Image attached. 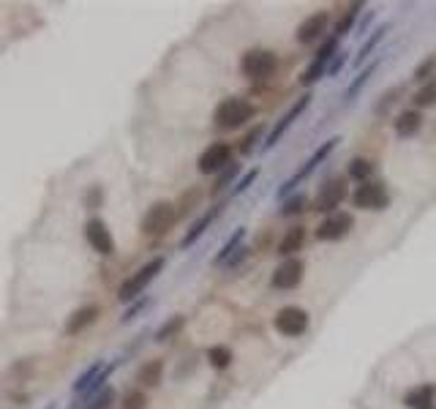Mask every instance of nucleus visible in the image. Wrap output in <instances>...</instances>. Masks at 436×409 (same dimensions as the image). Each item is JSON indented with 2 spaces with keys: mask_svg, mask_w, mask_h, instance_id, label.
<instances>
[{
  "mask_svg": "<svg viewBox=\"0 0 436 409\" xmlns=\"http://www.w3.org/2000/svg\"><path fill=\"white\" fill-rule=\"evenodd\" d=\"M305 227L303 224H295V227H289L284 232V237L278 240V254L284 257V260H289V257H298V251L305 246Z\"/></svg>",
  "mask_w": 436,
  "mask_h": 409,
  "instance_id": "6ab92c4d",
  "label": "nucleus"
},
{
  "mask_svg": "<svg viewBox=\"0 0 436 409\" xmlns=\"http://www.w3.org/2000/svg\"><path fill=\"white\" fill-rule=\"evenodd\" d=\"M371 19H374V11H368V14H365V19L360 22V28H357V33H365V28L371 25Z\"/></svg>",
  "mask_w": 436,
  "mask_h": 409,
  "instance_id": "37998d69",
  "label": "nucleus"
},
{
  "mask_svg": "<svg viewBox=\"0 0 436 409\" xmlns=\"http://www.w3.org/2000/svg\"><path fill=\"white\" fill-rule=\"evenodd\" d=\"M246 257H248V248H246V246H240V248H237V251H235V254L226 260V268H237V265H240Z\"/></svg>",
  "mask_w": 436,
  "mask_h": 409,
  "instance_id": "a19ab883",
  "label": "nucleus"
},
{
  "mask_svg": "<svg viewBox=\"0 0 436 409\" xmlns=\"http://www.w3.org/2000/svg\"><path fill=\"white\" fill-rule=\"evenodd\" d=\"M254 104L248 101V98H243V96H229V98H224V101H218L216 112H213V120H216L218 129H224V131H235V129H240V126H246L251 118H254Z\"/></svg>",
  "mask_w": 436,
  "mask_h": 409,
  "instance_id": "f257e3e1",
  "label": "nucleus"
},
{
  "mask_svg": "<svg viewBox=\"0 0 436 409\" xmlns=\"http://www.w3.org/2000/svg\"><path fill=\"white\" fill-rule=\"evenodd\" d=\"M403 404H406L409 409H434L436 407V385L434 382L415 385L412 390H406Z\"/></svg>",
  "mask_w": 436,
  "mask_h": 409,
  "instance_id": "a211bd4d",
  "label": "nucleus"
},
{
  "mask_svg": "<svg viewBox=\"0 0 436 409\" xmlns=\"http://www.w3.org/2000/svg\"><path fill=\"white\" fill-rule=\"evenodd\" d=\"M183 327H185V317H183V314H174V317H170L158 330H156V341H158V344L170 341V338H174Z\"/></svg>",
  "mask_w": 436,
  "mask_h": 409,
  "instance_id": "a878e982",
  "label": "nucleus"
},
{
  "mask_svg": "<svg viewBox=\"0 0 436 409\" xmlns=\"http://www.w3.org/2000/svg\"><path fill=\"white\" fill-rule=\"evenodd\" d=\"M305 205H308V199H305V194H295V197H289V199H284V205H281V216H298V213H303Z\"/></svg>",
  "mask_w": 436,
  "mask_h": 409,
  "instance_id": "2f4dec72",
  "label": "nucleus"
},
{
  "mask_svg": "<svg viewBox=\"0 0 436 409\" xmlns=\"http://www.w3.org/2000/svg\"><path fill=\"white\" fill-rule=\"evenodd\" d=\"M327 25H330V11H316V14L305 17L303 22L298 25V30H295V42L303 46H311L316 42L322 44L325 33H327Z\"/></svg>",
  "mask_w": 436,
  "mask_h": 409,
  "instance_id": "4468645a",
  "label": "nucleus"
},
{
  "mask_svg": "<svg viewBox=\"0 0 436 409\" xmlns=\"http://www.w3.org/2000/svg\"><path fill=\"white\" fill-rule=\"evenodd\" d=\"M208 363L213 365L216 371L229 368V365H232V349H229V347H224V344L210 347V349H208Z\"/></svg>",
  "mask_w": 436,
  "mask_h": 409,
  "instance_id": "cd10ccee",
  "label": "nucleus"
},
{
  "mask_svg": "<svg viewBox=\"0 0 436 409\" xmlns=\"http://www.w3.org/2000/svg\"><path fill=\"white\" fill-rule=\"evenodd\" d=\"M434 69H436V57H434V55H431V57H426V60H420V66L415 69V74H412V80L423 85V82H428V80L434 77Z\"/></svg>",
  "mask_w": 436,
  "mask_h": 409,
  "instance_id": "473e14b6",
  "label": "nucleus"
},
{
  "mask_svg": "<svg viewBox=\"0 0 436 409\" xmlns=\"http://www.w3.org/2000/svg\"><path fill=\"white\" fill-rule=\"evenodd\" d=\"M352 205L360 208V210H385L390 205V194H388V185L382 181H365L360 183L352 194H349Z\"/></svg>",
  "mask_w": 436,
  "mask_h": 409,
  "instance_id": "423d86ee",
  "label": "nucleus"
},
{
  "mask_svg": "<svg viewBox=\"0 0 436 409\" xmlns=\"http://www.w3.org/2000/svg\"><path fill=\"white\" fill-rule=\"evenodd\" d=\"M101 199H104V191H101L98 185H93V188L87 191L85 205H87V208H90V210H93V208H98V205H101Z\"/></svg>",
  "mask_w": 436,
  "mask_h": 409,
  "instance_id": "58836bf2",
  "label": "nucleus"
},
{
  "mask_svg": "<svg viewBox=\"0 0 436 409\" xmlns=\"http://www.w3.org/2000/svg\"><path fill=\"white\" fill-rule=\"evenodd\" d=\"M347 197H349L347 178H330L327 183L319 185V191H316V197H314V210L330 216V213L341 210V202H344Z\"/></svg>",
  "mask_w": 436,
  "mask_h": 409,
  "instance_id": "0eeeda50",
  "label": "nucleus"
},
{
  "mask_svg": "<svg viewBox=\"0 0 436 409\" xmlns=\"http://www.w3.org/2000/svg\"><path fill=\"white\" fill-rule=\"evenodd\" d=\"M257 178H260V170H257V167H254V170H248V172H246V175H243L240 181L235 183V188H232V194H243V191H246V188H248L251 183L257 181Z\"/></svg>",
  "mask_w": 436,
  "mask_h": 409,
  "instance_id": "e433bc0d",
  "label": "nucleus"
},
{
  "mask_svg": "<svg viewBox=\"0 0 436 409\" xmlns=\"http://www.w3.org/2000/svg\"><path fill=\"white\" fill-rule=\"evenodd\" d=\"M237 172H240V167H237L235 161H232V164H229V167H226L224 172H218L216 185H213V194H221V191H224V188H226L229 183L235 181V175H237Z\"/></svg>",
  "mask_w": 436,
  "mask_h": 409,
  "instance_id": "72a5a7b5",
  "label": "nucleus"
},
{
  "mask_svg": "<svg viewBox=\"0 0 436 409\" xmlns=\"http://www.w3.org/2000/svg\"><path fill=\"white\" fill-rule=\"evenodd\" d=\"M434 409H436V407H434Z\"/></svg>",
  "mask_w": 436,
  "mask_h": 409,
  "instance_id": "a18cd8bd",
  "label": "nucleus"
},
{
  "mask_svg": "<svg viewBox=\"0 0 436 409\" xmlns=\"http://www.w3.org/2000/svg\"><path fill=\"white\" fill-rule=\"evenodd\" d=\"M145 303H147V300L142 298V300H136V303H134L131 309H126V314H123V322H131V319H134L136 314H139V311H142V309H145Z\"/></svg>",
  "mask_w": 436,
  "mask_h": 409,
  "instance_id": "79ce46f5",
  "label": "nucleus"
},
{
  "mask_svg": "<svg viewBox=\"0 0 436 409\" xmlns=\"http://www.w3.org/2000/svg\"><path fill=\"white\" fill-rule=\"evenodd\" d=\"M98 314H101V309L93 303V306H82V309H77L71 317H69V322H66V333L69 336H80V333H85L87 327L98 319Z\"/></svg>",
  "mask_w": 436,
  "mask_h": 409,
  "instance_id": "aec40b11",
  "label": "nucleus"
},
{
  "mask_svg": "<svg viewBox=\"0 0 436 409\" xmlns=\"http://www.w3.org/2000/svg\"><path fill=\"white\" fill-rule=\"evenodd\" d=\"M352 227H354V216L349 210H336L319 221V227L314 229V237L319 243H336V240H344Z\"/></svg>",
  "mask_w": 436,
  "mask_h": 409,
  "instance_id": "1a4fd4ad",
  "label": "nucleus"
},
{
  "mask_svg": "<svg viewBox=\"0 0 436 409\" xmlns=\"http://www.w3.org/2000/svg\"><path fill=\"white\" fill-rule=\"evenodd\" d=\"M161 376H164V361H147L136 371V379H139L142 388H158Z\"/></svg>",
  "mask_w": 436,
  "mask_h": 409,
  "instance_id": "412c9836",
  "label": "nucleus"
},
{
  "mask_svg": "<svg viewBox=\"0 0 436 409\" xmlns=\"http://www.w3.org/2000/svg\"><path fill=\"white\" fill-rule=\"evenodd\" d=\"M308 325H311V317H308V311L300 309V306H284V309H278L275 317H273L275 333H281V336H287V338H300L305 330H308Z\"/></svg>",
  "mask_w": 436,
  "mask_h": 409,
  "instance_id": "6e6552de",
  "label": "nucleus"
},
{
  "mask_svg": "<svg viewBox=\"0 0 436 409\" xmlns=\"http://www.w3.org/2000/svg\"><path fill=\"white\" fill-rule=\"evenodd\" d=\"M303 275H305V262L300 257H289V260H284V262L273 271L270 287H273V289H281V292H289V289L300 287Z\"/></svg>",
  "mask_w": 436,
  "mask_h": 409,
  "instance_id": "f8f14e48",
  "label": "nucleus"
},
{
  "mask_svg": "<svg viewBox=\"0 0 436 409\" xmlns=\"http://www.w3.org/2000/svg\"><path fill=\"white\" fill-rule=\"evenodd\" d=\"M243 237H246V229H243V227L235 229V235H232V237H229V240L221 246V251L216 254V260H213V262H216V265H226V260H229V257H232V254L240 248Z\"/></svg>",
  "mask_w": 436,
  "mask_h": 409,
  "instance_id": "bb28decb",
  "label": "nucleus"
},
{
  "mask_svg": "<svg viewBox=\"0 0 436 409\" xmlns=\"http://www.w3.org/2000/svg\"><path fill=\"white\" fill-rule=\"evenodd\" d=\"M311 98H314L311 93H303V96H300V98H298V101H295V104H292V107H289V109L281 115V120H278V123L270 129V134L264 136V145H262L264 150H270V147H275V145L281 142V136L289 131V126H292V123H295V120L303 115L305 109L311 107Z\"/></svg>",
  "mask_w": 436,
  "mask_h": 409,
  "instance_id": "ddd939ff",
  "label": "nucleus"
},
{
  "mask_svg": "<svg viewBox=\"0 0 436 409\" xmlns=\"http://www.w3.org/2000/svg\"><path fill=\"white\" fill-rule=\"evenodd\" d=\"M338 44H341V39H336V36H325V42L319 44L316 55H314V60L305 66L303 77H300V82H303L305 88H311V85H316L322 77H327V66H330V60L338 55Z\"/></svg>",
  "mask_w": 436,
  "mask_h": 409,
  "instance_id": "39448f33",
  "label": "nucleus"
},
{
  "mask_svg": "<svg viewBox=\"0 0 436 409\" xmlns=\"http://www.w3.org/2000/svg\"><path fill=\"white\" fill-rule=\"evenodd\" d=\"M374 71H376V63L365 66V69H363V71H360V74L354 77V82H352V85L347 88V101H354V96H357V93L365 88V82L371 80V74H374Z\"/></svg>",
  "mask_w": 436,
  "mask_h": 409,
  "instance_id": "7c9ffc66",
  "label": "nucleus"
},
{
  "mask_svg": "<svg viewBox=\"0 0 436 409\" xmlns=\"http://www.w3.org/2000/svg\"><path fill=\"white\" fill-rule=\"evenodd\" d=\"M221 210H224V205H213L210 210H205V213H202V216H199V219L191 224V229L183 235V240H180V248H191V246H194V243H197V240H199V237H202V235L210 229V224H213L218 216H221Z\"/></svg>",
  "mask_w": 436,
  "mask_h": 409,
  "instance_id": "f3484780",
  "label": "nucleus"
},
{
  "mask_svg": "<svg viewBox=\"0 0 436 409\" xmlns=\"http://www.w3.org/2000/svg\"><path fill=\"white\" fill-rule=\"evenodd\" d=\"M44 409H55V404H49V407H44Z\"/></svg>",
  "mask_w": 436,
  "mask_h": 409,
  "instance_id": "c03bdc74",
  "label": "nucleus"
},
{
  "mask_svg": "<svg viewBox=\"0 0 436 409\" xmlns=\"http://www.w3.org/2000/svg\"><path fill=\"white\" fill-rule=\"evenodd\" d=\"M344 63H347V55L344 52H338L333 60H330V66H327V77H333V74H338L341 69H344Z\"/></svg>",
  "mask_w": 436,
  "mask_h": 409,
  "instance_id": "ea45409f",
  "label": "nucleus"
},
{
  "mask_svg": "<svg viewBox=\"0 0 436 409\" xmlns=\"http://www.w3.org/2000/svg\"><path fill=\"white\" fill-rule=\"evenodd\" d=\"M229 164H232V145L229 142H210L202 150V156L197 161V170L202 175H216V172H224Z\"/></svg>",
  "mask_w": 436,
  "mask_h": 409,
  "instance_id": "9b49d317",
  "label": "nucleus"
},
{
  "mask_svg": "<svg viewBox=\"0 0 436 409\" xmlns=\"http://www.w3.org/2000/svg\"><path fill=\"white\" fill-rule=\"evenodd\" d=\"M392 129H395V136H398V139H412V136H417L423 131V112H420V109H403V112H398Z\"/></svg>",
  "mask_w": 436,
  "mask_h": 409,
  "instance_id": "dca6fc26",
  "label": "nucleus"
},
{
  "mask_svg": "<svg viewBox=\"0 0 436 409\" xmlns=\"http://www.w3.org/2000/svg\"><path fill=\"white\" fill-rule=\"evenodd\" d=\"M199 199H202V191H199V188L185 191V194L177 199V205H174V208H177V219H183L185 213H191V210L199 205Z\"/></svg>",
  "mask_w": 436,
  "mask_h": 409,
  "instance_id": "c85d7f7f",
  "label": "nucleus"
},
{
  "mask_svg": "<svg viewBox=\"0 0 436 409\" xmlns=\"http://www.w3.org/2000/svg\"><path fill=\"white\" fill-rule=\"evenodd\" d=\"M275 69H278V57H275L273 49L257 46V49L243 52V57H240V74L251 82H262V80L273 77Z\"/></svg>",
  "mask_w": 436,
  "mask_h": 409,
  "instance_id": "f03ea898",
  "label": "nucleus"
},
{
  "mask_svg": "<svg viewBox=\"0 0 436 409\" xmlns=\"http://www.w3.org/2000/svg\"><path fill=\"white\" fill-rule=\"evenodd\" d=\"M388 30H390L388 25H382V28H374V33H371V36H368V39L363 42L360 52H357V57H354V69H360V66H363V63H365V60L371 57V52H374V49L379 46V42H382L385 36H388Z\"/></svg>",
  "mask_w": 436,
  "mask_h": 409,
  "instance_id": "4be33fe9",
  "label": "nucleus"
},
{
  "mask_svg": "<svg viewBox=\"0 0 436 409\" xmlns=\"http://www.w3.org/2000/svg\"><path fill=\"white\" fill-rule=\"evenodd\" d=\"M262 136H264V126H262V123H260V126H254V129H251L248 134H246V136H243V139H240V145H237V150H240L243 156H251V153H254V147H257L260 142H264Z\"/></svg>",
  "mask_w": 436,
  "mask_h": 409,
  "instance_id": "c756f323",
  "label": "nucleus"
},
{
  "mask_svg": "<svg viewBox=\"0 0 436 409\" xmlns=\"http://www.w3.org/2000/svg\"><path fill=\"white\" fill-rule=\"evenodd\" d=\"M347 175L357 183L371 181V178H374V164H371L368 158H360V156H357V158H352V161H349Z\"/></svg>",
  "mask_w": 436,
  "mask_h": 409,
  "instance_id": "393cba45",
  "label": "nucleus"
},
{
  "mask_svg": "<svg viewBox=\"0 0 436 409\" xmlns=\"http://www.w3.org/2000/svg\"><path fill=\"white\" fill-rule=\"evenodd\" d=\"M164 257H153L150 262H145L139 271L134 273L131 278H126L123 284H120V289H118V298L123 300V303H131V300H136L147 287H150V281L158 275V273L164 271Z\"/></svg>",
  "mask_w": 436,
  "mask_h": 409,
  "instance_id": "20e7f679",
  "label": "nucleus"
},
{
  "mask_svg": "<svg viewBox=\"0 0 436 409\" xmlns=\"http://www.w3.org/2000/svg\"><path fill=\"white\" fill-rule=\"evenodd\" d=\"M112 401H115V393H112L109 388H104L98 396H93V399L87 401L85 409H107L109 404H112Z\"/></svg>",
  "mask_w": 436,
  "mask_h": 409,
  "instance_id": "f704fd0d",
  "label": "nucleus"
},
{
  "mask_svg": "<svg viewBox=\"0 0 436 409\" xmlns=\"http://www.w3.org/2000/svg\"><path fill=\"white\" fill-rule=\"evenodd\" d=\"M338 142H341L338 136H330V139H325V142H322V145H319V147L311 153V158L305 161L303 167H300V170H298V172H295L289 181L284 183L281 188H278V197H287L292 188H298V185H300V183H303L305 178H308V175H311V172H314V170H316V167H319V164H322V161H325V158H327V156L336 150V145H338Z\"/></svg>",
  "mask_w": 436,
  "mask_h": 409,
  "instance_id": "9d476101",
  "label": "nucleus"
},
{
  "mask_svg": "<svg viewBox=\"0 0 436 409\" xmlns=\"http://www.w3.org/2000/svg\"><path fill=\"white\" fill-rule=\"evenodd\" d=\"M85 237L90 243L93 251H98L101 257H109L115 251V240H112V232L109 227L101 221V219H90L85 224Z\"/></svg>",
  "mask_w": 436,
  "mask_h": 409,
  "instance_id": "2eb2a0df",
  "label": "nucleus"
},
{
  "mask_svg": "<svg viewBox=\"0 0 436 409\" xmlns=\"http://www.w3.org/2000/svg\"><path fill=\"white\" fill-rule=\"evenodd\" d=\"M412 104H415V109H431V107H436V74L415 91Z\"/></svg>",
  "mask_w": 436,
  "mask_h": 409,
  "instance_id": "5701e85b",
  "label": "nucleus"
},
{
  "mask_svg": "<svg viewBox=\"0 0 436 409\" xmlns=\"http://www.w3.org/2000/svg\"><path fill=\"white\" fill-rule=\"evenodd\" d=\"M398 93H401V88H392V91L385 93V96H382V98L376 101V107H374V112H376V115H382V112H388V109H390V107H392V101H395V96H398Z\"/></svg>",
  "mask_w": 436,
  "mask_h": 409,
  "instance_id": "4c0bfd02",
  "label": "nucleus"
},
{
  "mask_svg": "<svg viewBox=\"0 0 436 409\" xmlns=\"http://www.w3.org/2000/svg\"><path fill=\"white\" fill-rule=\"evenodd\" d=\"M360 11H363V3H349L347 11H344V17L336 22V30H333V36H336V39H344L349 30L354 28V22H357Z\"/></svg>",
  "mask_w": 436,
  "mask_h": 409,
  "instance_id": "b1692460",
  "label": "nucleus"
},
{
  "mask_svg": "<svg viewBox=\"0 0 436 409\" xmlns=\"http://www.w3.org/2000/svg\"><path fill=\"white\" fill-rule=\"evenodd\" d=\"M147 407V396L142 390H131L123 399V409H145Z\"/></svg>",
  "mask_w": 436,
  "mask_h": 409,
  "instance_id": "c9c22d12",
  "label": "nucleus"
},
{
  "mask_svg": "<svg viewBox=\"0 0 436 409\" xmlns=\"http://www.w3.org/2000/svg\"><path fill=\"white\" fill-rule=\"evenodd\" d=\"M174 224H177V208H174L172 202L161 199V202H153L147 208V213L142 216V235H147V237H164Z\"/></svg>",
  "mask_w": 436,
  "mask_h": 409,
  "instance_id": "7ed1b4c3",
  "label": "nucleus"
}]
</instances>
